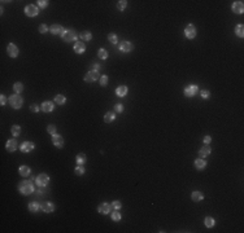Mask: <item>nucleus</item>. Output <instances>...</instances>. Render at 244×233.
<instances>
[{"label": "nucleus", "mask_w": 244, "mask_h": 233, "mask_svg": "<svg viewBox=\"0 0 244 233\" xmlns=\"http://www.w3.org/2000/svg\"><path fill=\"white\" fill-rule=\"evenodd\" d=\"M38 6H39V8H42V9L47 8V6H48V1H47V0H39V1H38Z\"/></svg>", "instance_id": "42"}, {"label": "nucleus", "mask_w": 244, "mask_h": 233, "mask_svg": "<svg viewBox=\"0 0 244 233\" xmlns=\"http://www.w3.org/2000/svg\"><path fill=\"white\" fill-rule=\"evenodd\" d=\"M81 39L84 42L91 40V39H92V34H91L90 31H83V32H81Z\"/></svg>", "instance_id": "32"}, {"label": "nucleus", "mask_w": 244, "mask_h": 233, "mask_svg": "<svg viewBox=\"0 0 244 233\" xmlns=\"http://www.w3.org/2000/svg\"><path fill=\"white\" fill-rule=\"evenodd\" d=\"M42 210H43L44 212H47V214H50V212H53L55 211V205L51 202H45L42 205Z\"/></svg>", "instance_id": "20"}, {"label": "nucleus", "mask_w": 244, "mask_h": 233, "mask_svg": "<svg viewBox=\"0 0 244 233\" xmlns=\"http://www.w3.org/2000/svg\"><path fill=\"white\" fill-rule=\"evenodd\" d=\"M118 48H119V51H121V52L129 53V52H131L132 49H134V45L130 43V42H127V40H123L122 43L118 45Z\"/></svg>", "instance_id": "10"}, {"label": "nucleus", "mask_w": 244, "mask_h": 233, "mask_svg": "<svg viewBox=\"0 0 244 233\" xmlns=\"http://www.w3.org/2000/svg\"><path fill=\"white\" fill-rule=\"evenodd\" d=\"M121 214H119V211H113L112 212V220L113 222H119L121 220Z\"/></svg>", "instance_id": "39"}, {"label": "nucleus", "mask_w": 244, "mask_h": 233, "mask_svg": "<svg viewBox=\"0 0 244 233\" xmlns=\"http://www.w3.org/2000/svg\"><path fill=\"white\" fill-rule=\"evenodd\" d=\"M194 166L196 167L197 170H204V168L207 167V162H205V161H204L203 158H197V159L194 162Z\"/></svg>", "instance_id": "21"}, {"label": "nucleus", "mask_w": 244, "mask_h": 233, "mask_svg": "<svg viewBox=\"0 0 244 233\" xmlns=\"http://www.w3.org/2000/svg\"><path fill=\"white\" fill-rule=\"evenodd\" d=\"M84 51H86V44H84L83 42H77V43L74 44V52H76V53L82 54Z\"/></svg>", "instance_id": "17"}, {"label": "nucleus", "mask_w": 244, "mask_h": 233, "mask_svg": "<svg viewBox=\"0 0 244 233\" xmlns=\"http://www.w3.org/2000/svg\"><path fill=\"white\" fill-rule=\"evenodd\" d=\"M35 183H37L39 188H45L48 185V183H50V176L47 173H40L39 176L35 178Z\"/></svg>", "instance_id": "4"}, {"label": "nucleus", "mask_w": 244, "mask_h": 233, "mask_svg": "<svg viewBox=\"0 0 244 233\" xmlns=\"http://www.w3.org/2000/svg\"><path fill=\"white\" fill-rule=\"evenodd\" d=\"M114 109H116L117 113H122V111H123V105L122 104H117L114 106Z\"/></svg>", "instance_id": "44"}, {"label": "nucleus", "mask_w": 244, "mask_h": 233, "mask_svg": "<svg viewBox=\"0 0 244 233\" xmlns=\"http://www.w3.org/2000/svg\"><path fill=\"white\" fill-rule=\"evenodd\" d=\"M47 31H48L47 25H40V26H39V32H40V34H45Z\"/></svg>", "instance_id": "43"}, {"label": "nucleus", "mask_w": 244, "mask_h": 233, "mask_svg": "<svg viewBox=\"0 0 244 233\" xmlns=\"http://www.w3.org/2000/svg\"><path fill=\"white\" fill-rule=\"evenodd\" d=\"M40 109L44 111V113H50V111L53 110V103H51V101H44L43 104H42Z\"/></svg>", "instance_id": "19"}, {"label": "nucleus", "mask_w": 244, "mask_h": 233, "mask_svg": "<svg viewBox=\"0 0 244 233\" xmlns=\"http://www.w3.org/2000/svg\"><path fill=\"white\" fill-rule=\"evenodd\" d=\"M38 13H39V9L35 5H27L25 8V14L27 17H35V16H38Z\"/></svg>", "instance_id": "9"}, {"label": "nucleus", "mask_w": 244, "mask_h": 233, "mask_svg": "<svg viewBox=\"0 0 244 233\" xmlns=\"http://www.w3.org/2000/svg\"><path fill=\"white\" fill-rule=\"evenodd\" d=\"M18 190H19L21 194L29 196V194H31V193L34 192V185H32V183L30 181V180H24V181L19 183Z\"/></svg>", "instance_id": "1"}, {"label": "nucleus", "mask_w": 244, "mask_h": 233, "mask_svg": "<svg viewBox=\"0 0 244 233\" xmlns=\"http://www.w3.org/2000/svg\"><path fill=\"white\" fill-rule=\"evenodd\" d=\"M27 207L31 212H37V211H39V210H42V205H39L38 202H31V203H29Z\"/></svg>", "instance_id": "26"}, {"label": "nucleus", "mask_w": 244, "mask_h": 233, "mask_svg": "<svg viewBox=\"0 0 244 233\" xmlns=\"http://www.w3.org/2000/svg\"><path fill=\"white\" fill-rule=\"evenodd\" d=\"M47 132L50 133V135H56V126H55V124H48Z\"/></svg>", "instance_id": "38"}, {"label": "nucleus", "mask_w": 244, "mask_h": 233, "mask_svg": "<svg viewBox=\"0 0 244 233\" xmlns=\"http://www.w3.org/2000/svg\"><path fill=\"white\" fill-rule=\"evenodd\" d=\"M18 172L22 178H27L30 175V168H29V166H21L18 168Z\"/></svg>", "instance_id": "22"}, {"label": "nucleus", "mask_w": 244, "mask_h": 233, "mask_svg": "<svg viewBox=\"0 0 244 233\" xmlns=\"http://www.w3.org/2000/svg\"><path fill=\"white\" fill-rule=\"evenodd\" d=\"M30 109H31V111H34V113H38V111H39V106H38V105H35V104H34V105H31V108H30Z\"/></svg>", "instance_id": "48"}, {"label": "nucleus", "mask_w": 244, "mask_h": 233, "mask_svg": "<svg viewBox=\"0 0 244 233\" xmlns=\"http://www.w3.org/2000/svg\"><path fill=\"white\" fill-rule=\"evenodd\" d=\"M126 93H127V87H126V86H119V87L116 90V95H117L118 97L126 96Z\"/></svg>", "instance_id": "23"}, {"label": "nucleus", "mask_w": 244, "mask_h": 233, "mask_svg": "<svg viewBox=\"0 0 244 233\" xmlns=\"http://www.w3.org/2000/svg\"><path fill=\"white\" fill-rule=\"evenodd\" d=\"M184 35L188 39H194L196 37V27L194 25H188L186 29H184Z\"/></svg>", "instance_id": "11"}, {"label": "nucleus", "mask_w": 244, "mask_h": 233, "mask_svg": "<svg viewBox=\"0 0 244 233\" xmlns=\"http://www.w3.org/2000/svg\"><path fill=\"white\" fill-rule=\"evenodd\" d=\"M74 173H76L77 176H81V175H83L84 173V167L83 166H78L76 170H74Z\"/></svg>", "instance_id": "40"}, {"label": "nucleus", "mask_w": 244, "mask_h": 233, "mask_svg": "<svg viewBox=\"0 0 244 233\" xmlns=\"http://www.w3.org/2000/svg\"><path fill=\"white\" fill-rule=\"evenodd\" d=\"M210 153H212V149H210V148L208 146V145H204V146L199 150V157H200V158H207V157L209 156Z\"/></svg>", "instance_id": "18"}, {"label": "nucleus", "mask_w": 244, "mask_h": 233, "mask_svg": "<svg viewBox=\"0 0 244 233\" xmlns=\"http://www.w3.org/2000/svg\"><path fill=\"white\" fill-rule=\"evenodd\" d=\"M5 148H6V150H8V152H14V150H17L18 144H17V141H16L14 139H12V140L6 141Z\"/></svg>", "instance_id": "15"}, {"label": "nucleus", "mask_w": 244, "mask_h": 233, "mask_svg": "<svg viewBox=\"0 0 244 233\" xmlns=\"http://www.w3.org/2000/svg\"><path fill=\"white\" fill-rule=\"evenodd\" d=\"M235 34L238 35L239 38H243L244 37V26L243 25H238L235 27Z\"/></svg>", "instance_id": "33"}, {"label": "nucleus", "mask_w": 244, "mask_h": 233, "mask_svg": "<svg viewBox=\"0 0 244 233\" xmlns=\"http://www.w3.org/2000/svg\"><path fill=\"white\" fill-rule=\"evenodd\" d=\"M114 119H116V115L112 111H108V113H105V115H104V122H107V123H112Z\"/></svg>", "instance_id": "27"}, {"label": "nucleus", "mask_w": 244, "mask_h": 233, "mask_svg": "<svg viewBox=\"0 0 244 233\" xmlns=\"http://www.w3.org/2000/svg\"><path fill=\"white\" fill-rule=\"evenodd\" d=\"M99 80H100V86H103V87H105L108 84V77L107 75H101Z\"/></svg>", "instance_id": "41"}, {"label": "nucleus", "mask_w": 244, "mask_h": 233, "mask_svg": "<svg viewBox=\"0 0 244 233\" xmlns=\"http://www.w3.org/2000/svg\"><path fill=\"white\" fill-rule=\"evenodd\" d=\"M108 40H109L112 44H117V42H118V38H117V35L114 34V32H110V34L108 35Z\"/></svg>", "instance_id": "36"}, {"label": "nucleus", "mask_w": 244, "mask_h": 233, "mask_svg": "<svg viewBox=\"0 0 244 233\" xmlns=\"http://www.w3.org/2000/svg\"><path fill=\"white\" fill-rule=\"evenodd\" d=\"M50 30H51V34H53V35H63V34H64V31H65L63 26H61V25H57V24H56V25H52Z\"/></svg>", "instance_id": "16"}, {"label": "nucleus", "mask_w": 244, "mask_h": 233, "mask_svg": "<svg viewBox=\"0 0 244 233\" xmlns=\"http://www.w3.org/2000/svg\"><path fill=\"white\" fill-rule=\"evenodd\" d=\"M191 198H192V201H195V202H200L204 199V194L201 192H192Z\"/></svg>", "instance_id": "24"}, {"label": "nucleus", "mask_w": 244, "mask_h": 233, "mask_svg": "<svg viewBox=\"0 0 244 233\" xmlns=\"http://www.w3.org/2000/svg\"><path fill=\"white\" fill-rule=\"evenodd\" d=\"M97 56H99L101 60H107V58H108V52H107L104 48H101V49L97 51Z\"/></svg>", "instance_id": "34"}, {"label": "nucleus", "mask_w": 244, "mask_h": 233, "mask_svg": "<svg viewBox=\"0 0 244 233\" xmlns=\"http://www.w3.org/2000/svg\"><path fill=\"white\" fill-rule=\"evenodd\" d=\"M204 224H205V227H208V228H212V227H214V224H216V220H214L212 216H207V218L204 219Z\"/></svg>", "instance_id": "28"}, {"label": "nucleus", "mask_w": 244, "mask_h": 233, "mask_svg": "<svg viewBox=\"0 0 244 233\" xmlns=\"http://www.w3.org/2000/svg\"><path fill=\"white\" fill-rule=\"evenodd\" d=\"M61 38H63V40L64 42H66V43H70V42H74V40H77V38H78V34L74 30H65L64 31V34L61 35Z\"/></svg>", "instance_id": "3"}, {"label": "nucleus", "mask_w": 244, "mask_h": 233, "mask_svg": "<svg viewBox=\"0 0 244 233\" xmlns=\"http://www.w3.org/2000/svg\"><path fill=\"white\" fill-rule=\"evenodd\" d=\"M13 90H14V92L17 95H19L22 91H24V84H22L21 82H16L14 86H13Z\"/></svg>", "instance_id": "29"}, {"label": "nucleus", "mask_w": 244, "mask_h": 233, "mask_svg": "<svg viewBox=\"0 0 244 233\" xmlns=\"http://www.w3.org/2000/svg\"><path fill=\"white\" fill-rule=\"evenodd\" d=\"M9 104H11V106L13 109H19V108L22 106V104H24V100H22L21 96H18V95H13L8 98Z\"/></svg>", "instance_id": "2"}, {"label": "nucleus", "mask_w": 244, "mask_h": 233, "mask_svg": "<svg viewBox=\"0 0 244 233\" xmlns=\"http://www.w3.org/2000/svg\"><path fill=\"white\" fill-rule=\"evenodd\" d=\"M11 132H12V135L14 136V137L19 136V133H21V127H19L18 124H14V126H12V130H11Z\"/></svg>", "instance_id": "30"}, {"label": "nucleus", "mask_w": 244, "mask_h": 233, "mask_svg": "<svg viewBox=\"0 0 244 233\" xmlns=\"http://www.w3.org/2000/svg\"><path fill=\"white\" fill-rule=\"evenodd\" d=\"M97 79H100V74L96 70H90L89 73L84 75V82H87V83H94Z\"/></svg>", "instance_id": "5"}, {"label": "nucleus", "mask_w": 244, "mask_h": 233, "mask_svg": "<svg viewBox=\"0 0 244 233\" xmlns=\"http://www.w3.org/2000/svg\"><path fill=\"white\" fill-rule=\"evenodd\" d=\"M5 104H6V96H5V95H1V97H0V105L4 106Z\"/></svg>", "instance_id": "46"}, {"label": "nucleus", "mask_w": 244, "mask_h": 233, "mask_svg": "<svg viewBox=\"0 0 244 233\" xmlns=\"http://www.w3.org/2000/svg\"><path fill=\"white\" fill-rule=\"evenodd\" d=\"M6 52H8V56H9V57L14 58V57H17V56H18L19 49H18V47H17L16 44L9 43V44H8V47H6Z\"/></svg>", "instance_id": "6"}, {"label": "nucleus", "mask_w": 244, "mask_h": 233, "mask_svg": "<svg viewBox=\"0 0 244 233\" xmlns=\"http://www.w3.org/2000/svg\"><path fill=\"white\" fill-rule=\"evenodd\" d=\"M112 210H114V211H118V210H121L122 207V203L119 202V201H114V202H112Z\"/></svg>", "instance_id": "37"}, {"label": "nucleus", "mask_w": 244, "mask_h": 233, "mask_svg": "<svg viewBox=\"0 0 244 233\" xmlns=\"http://www.w3.org/2000/svg\"><path fill=\"white\" fill-rule=\"evenodd\" d=\"M110 210H112V206H110V203H101V205L97 206V211H99L100 214H103V215L109 214Z\"/></svg>", "instance_id": "12"}, {"label": "nucleus", "mask_w": 244, "mask_h": 233, "mask_svg": "<svg viewBox=\"0 0 244 233\" xmlns=\"http://www.w3.org/2000/svg\"><path fill=\"white\" fill-rule=\"evenodd\" d=\"M100 67H101V66H100L99 64H94V66H92V70H96V71H99V70H100Z\"/></svg>", "instance_id": "49"}, {"label": "nucleus", "mask_w": 244, "mask_h": 233, "mask_svg": "<svg viewBox=\"0 0 244 233\" xmlns=\"http://www.w3.org/2000/svg\"><path fill=\"white\" fill-rule=\"evenodd\" d=\"M52 143H53V145L56 146V148H63L64 146V139H63V136H60V135H52Z\"/></svg>", "instance_id": "13"}, {"label": "nucleus", "mask_w": 244, "mask_h": 233, "mask_svg": "<svg viewBox=\"0 0 244 233\" xmlns=\"http://www.w3.org/2000/svg\"><path fill=\"white\" fill-rule=\"evenodd\" d=\"M126 5H127V1H126V0H119V1L117 3V9H118V11H125Z\"/></svg>", "instance_id": "35"}, {"label": "nucleus", "mask_w": 244, "mask_h": 233, "mask_svg": "<svg viewBox=\"0 0 244 233\" xmlns=\"http://www.w3.org/2000/svg\"><path fill=\"white\" fill-rule=\"evenodd\" d=\"M232 12L236 13V14H242L244 12V5H243V1H234L232 4Z\"/></svg>", "instance_id": "14"}, {"label": "nucleus", "mask_w": 244, "mask_h": 233, "mask_svg": "<svg viewBox=\"0 0 244 233\" xmlns=\"http://www.w3.org/2000/svg\"><path fill=\"white\" fill-rule=\"evenodd\" d=\"M34 148H35L34 143H31V141H24V143L19 145V150H21L22 153H29V152H31Z\"/></svg>", "instance_id": "8"}, {"label": "nucleus", "mask_w": 244, "mask_h": 233, "mask_svg": "<svg viewBox=\"0 0 244 233\" xmlns=\"http://www.w3.org/2000/svg\"><path fill=\"white\" fill-rule=\"evenodd\" d=\"M197 90H199V88H197L196 84H190V86H187L184 88L183 93H184V96H187V97H192L197 93Z\"/></svg>", "instance_id": "7"}, {"label": "nucleus", "mask_w": 244, "mask_h": 233, "mask_svg": "<svg viewBox=\"0 0 244 233\" xmlns=\"http://www.w3.org/2000/svg\"><path fill=\"white\" fill-rule=\"evenodd\" d=\"M55 103L57 105H64L66 103V98H65V96H63V95H57V96H55Z\"/></svg>", "instance_id": "31"}, {"label": "nucleus", "mask_w": 244, "mask_h": 233, "mask_svg": "<svg viewBox=\"0 0 244 233\" xmlns=\"http://www.w3.org/2000/svg\"><path fill=\"white\" fill-rule=\"evenodd\" d=\"M203 141H204V144H205V145H208V144H210V141H212V137L210 136H204V139H203Z\"/></svg>", "instance_id": "47"}, {"label": "nucleus", "mask_w": 244, "mask_h": 233, "mask_svg": "<svg viewBox=\"0 0 244 233\" xmlns=\"http://www.w3.org/2000/svg\"><path fill=\"white\" fill-rule=\"evenodd\" d=\"M209 96H210L209 91H205V90L201 91V97H203V98H209Z\"/></svg>", "instance_id": "45"}, {"label": "nucleus", "mask_w": 244, "mask_h": 233, "mask_svg": "<svg viewBox=\"0 0 244 233\" xmlns=\"http://www.w3.org/2000/svg\"><path fill=\"white\" fill-rule=\"evenodd\" d=\"M76 161H77V163H78V165H79V166H82L83 163H86V161H87L86 154H84V153H79V154H77Z\"/></svg>", "instance_id": "25"}]
</instances>
